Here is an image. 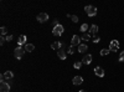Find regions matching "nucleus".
Instances as JSON below:
<instances>
[{"mask_svg": "<svg viewBox=\"0 0 124 92\" xmlns=\"http://www.w3.org/2000/svg\"><path fill=\"white\" fill-rule=\"evenodd\" d=\"M47 20H48V15L46 13H40L37 15V21H39V23H45Z\"/></svg>", "mask_w": 124, "mask_h": 92, "instance_id": "5", "label": "nucleus"}, {"mask_svg": "<svg viewBox=\"0 0 124 92\" xmlns=\"http://www.w3.org/2000/svg\"><path fill=\"white\" fill-rule=\"evenodd\" d=\"M87 50H88L87 44H81V45L78 46V51H79V52H86Z\"/></svg>", "mask_w": 124, "mask_h": 92, "instance_id": "14", "label": "nucleus"}, {"mask_svg": "<svg viewBox=\"0 0 124 92\" xmlns=\"http://www.w3.org/2000/svg\"><path fill=\"white\" fill-rule=\"evenodd\" d=\"M72 82H73V85H82L83 83V78L81 77V76H74L73 77V80H72Z\"/></svg>", "mask_w": 124, "mask_h": 92, "instance_id": "10", "label": "nucleus"}, {"mask_svg": "<svg viewBox=\"0 0 124 92\" xmlns=\"http://www.w3.org/2000/svg\"><path fill=\"white\" fill-rule=\"evenodd\" d=\"M26 45V36L25 35H21L20 37H19V40H18V45L19 46H21V45Z\"/></svg>", "mask_w": 124, "mask_h": 92, "instance_id": "12", "label": "nucleus"}, {"mask_svg": "<svg viewBox=\"0 0 124 92\" xmlns=\"http://www.w3.org/2000/svg\"><path fill=\"white\" fill-rule=\"evenodd\" d=\"M0 31H1V36L6 35V32H8V28H6V26H1V29H0Z\"/></svg>", "mask_w": 124, "mask_h": 92, "instance_id": "23", "label": "nucleus"}, {"mask_svg": "<svg viewBox=\"0 0 124 92\" xmlns=\"http://www.w3.org/2000/svg\"><path fill=\"white\" fill-rule=\"evenodd\" d=\"M84 10H86V13H87V15L88 16H94V15H97V8H94V6H92V5H87V6L84 8Z\"/></svg>", "mask_w": 124, "mask_h": 92, "instance_id": "2", "label": "nucleus"}, {"mask_svg": "<svg viewBox=\"0 0 124 92\" xmlns=\"http://www.w3.org/2000/svg\"><path fill=\"white\" fill-rule=\"evenodd\" d=\"M81 39H82V40H84V41H88V40L91 39V35L86 32V34H83V35H82V37H81Z\"/></svg>", "mask_w": 124, "mask_h": 92, "instance_id": "22", "label": "nucleus"}, {"mask_svg": "<svg viewBox=\"0 0 124 92\" xmlns=\"http://www.w3.org/2000/svg\"><path fill=\"white\" fill-rule=\"evenodd\" d=\"M89 31H91V34H92V35H96L97 32H98V26H97V25H92L89 28Z\"/></svg>", "mask_w": 124, "mask_h": 92, "instance_id": "15", "label": "nucleus"}, {"mask_svg": "<svg viewBox=\"0 0 124 92\" xmlns=\"http://www.w3.org/2000/svg\"><path fill=\"white\" fill-rule=\"evenodd\" d=\"M24 48H25V51H28V52H31V51H32V50H34V48H35V46L32 45V44H26Z\"/></svg>", "mask_w": 124, "mask_h": 92, "instance_id": "16", "label": "nucleus"}, {"mask_svg": "<svg viewBox=\"0 0 124 92\" xmlns=\"http://www.w3.org/2000/svg\"><path fill=\"white\" fill-rule=\"evenodd\" d=\"M79 92H86V91H84V90H81V91H79Z\"/></svg>", "mask_w": 124, "mask_h": 92, "instance_id": "30", "label": "nucleus"}, {"mask_svg": "<svg viewBox=\"0 0 124 92\" xmlns=\"http://www.w3.org/2000/svg\"><path fill=\"white\" fill-rule=\"evenodd\" d=\"M57 25H60V20H58V19H55V20H53V28H55V26H57Z\"/></svg>", "mask_w": 124, "mask_h": 92, "instance_id": "26", "label": "nucleus"}, {"mask_svg": "<svg viewBox=\"0 0 124 92\" xmlns=\"http://www.w3.org/2000/svg\"><path fill=\"white\" fill-rule=\"evenodd\" d=\"M118 48H119V42H118L117 40H112V41H110V44H109V50H110V51L117 52Z\"/></svg>", "mask_w": 124, "mask_h": 92, "instance_id": "4", "label": "nucleus"}, {"mask_svg": "<svg viewBox=\"0 0 124 92\" xmlns=\"http://www.w3.org/2000/svg\"><path fill=\"white\" fill-rule=\"evenodd\" d=\"M68 53H69V55H73V53H74V46H69V48H68Z\"/></svg>", "mask_w": 124, "mask_h": 92, "instance_id": "24", "label": "nucleus"}, {"mask_svg": "<svg viewBox=\"0 0 124 92\" xmlns=\"http://www.w3.org/2000/svg\"><path fill=\"white\" fill-rule=\"evenodd\" d=\"M51 47L53 48V50H61L62 48V42H58V41H56V42H52L51 44Z\"/></svg>", "mask_w": 124, "mask_h": 92, "instance_id": "11", "label": "nucleus"}, {"mask_svg": "<svg viewBox=\"0 0 124 92\" xmlns=\"http://www.w3.org/2000/svg\"><path fill=\"white\" fill-rule=\"evenodd\" d=\"M88 29H89V26H88L87 24H82V25H81V31H82L83 34H86Z\"/></svg>", "mask_w": 124, "mask_h": 92, "instance_id": "19", "label": "nucleus"}, {"mask_svg": "<svg viewBox=\"0 0 124 92\" xmlns=\"http://www.w3.org/2000/svg\"><path fill=\"white\" fill-rule=\"evenodd\" d=\"M5 39H6V41H11V40H13V35H8Z\"/></svg>", "mask_w": 124, "mask_h": 92, "instance_id": "28", "label": "nucleus"}, {"mask_svg": "<svg viewBox=\"0 0 124 92\" xmlns=\"http://www.w3.org/2000/svg\"><path fill=\"white\" fill-rule=\"evenodd\" d=\"M5 41H6V39H5L4 36L0 37V44H1V45H4V44H5Z\"/></svg>", "mask_w": 124, "mask_h": 92, "instance_id": "27", "label": "nucleus"}, {"mask_svg": "<svg viewBox=\"0 0 124 92\" xmlns=\"http://www.w3.org/2000/svg\"><path fill=\"white\" fill-rule=\"evenodd\" d=\"M79 42H81V37L78 36V35H73V37H72V41H71V45L72 46H76V45H81L79 44Z\"/></svg>", "mask_w": 124, "mask_h": 92, "instance_id": "7", "label": "nucleus"}, {"mask_svg": "<svg viewBox=\"0 0 124 92\" xmlns=\"http://www.w3.org/2000/svg\"><path fill=\"white\" fill-rule=\"evenodd\" d=\"M119 61H120V62H124V51L120 52V55H119Z\"/></svg>", "mask_w": 124, "mask_h": 92, "instance_id": "25", "label": "nucleus"}, {"mask_svg": "<svg viewBox=\"0 0 124 92\" xmlns=\"http://www.w3.org/2000/svg\"><path fill=\"white\" fill-rule=\"evenodd\" d=\"M57 55H58V57L61 58V60H66V52H64V50H58L57 51Z\"/></svg>", "mask_w": 124, "mask_h": 92, "instance_id": "13", "label": "nucleus"}, {"mask_svg": "<svg viewBox=\"0 0 124 92\" xmlns=\"http://www.w3.org/2000/svg\"><path fill=\"white\" fill-rule=\"evenodd\" d=\"M63 26L60 24V25H57V26H55L53 28V30H52V34L55 35V36H61L62 34H63Z\"/></svg>", "mask_w": 124, "mask_h": 92, "instance_id": "3", "label": "nucleus"}, {"mask_svg": "<svg viewBox=\"0 0 124 92\" xmlns=\"http://www.w3.org/2000/svg\"><path fill=\"white\" fill-rule=\"evenodd\" d=\"M109 52H110L109 48H108V50H107V48H103V50H101V55H102V56H107Z\"/></svg>", "mask_w": 124, "mask_h": 92, "instance_id": "21", "label": "nucleus"}, {"mask_svg": "<svg viewBox=\"0 0 124 92\" xmlns=\"http://www.w3.org/2000/svg\"><path fill=\"white\" fill-rule=\"evenodd\" d=\"M67 18H69L73 23H78V18H77V15H71V14H67Z\"/></svg>", "mask_w": 124, "mask_h": 92, "instance_id": "18", "label": "nucleus"}, {"mask_svg": "<svg viewBox=\"0 0 124 92\" xmlns=\"http://www.w3.org/2000/svg\"><path fill=\"white\" fill-rule=\"evenodd\" d=\"M94 73L97 75V76H99V77H103L104 76V70L102 67H99V66H97L94 68Z\"/></svg>", "mask_w": 124, "mask_h": 92, "instance_id": "9", "label": "nucleus"}, {"mask_svg": "<svg viewBox=\"0 0 124 92\" xmlns=\"http://www.w3.org/2000/svg\"><path fill=\"white\" fill-rule=\"evenodd\" d=\"M4 76H5V80H11L14 77V73L11 71H6V72L4 73Z\"/></svg>", "mask_w": 124, "mask_h": 92, "instance_id": "17", "label": "nucleus"}, {"mask_svg": "<svg viewBox=\"0 0 124 92\" xmlns=\"http://www.w3.org/2000/svg\"><path fill=\"white\" fill-rule=\"evenodd\" d=\"M82 65H83L82 61H77V62H74V63H73V67H74V68H77V70H79Z\"/></svg>", "mask_w": 124, "mask_h": 92, "instance_id": "20", "label": "nucleus"}, {"mask_svg": "<svg viewBox=\"0 0 124 92\" xmlns=\"http://www.w3.org/2000/svg\"><path fill=\"white\" fill-rule=\"evenodd\" d=\"M91 62H92V55L87 53L86 56H83V58H82V63H84V65H89Z\"/></svg>", "mask_w": 124, "mask_h": 92, "instance_id": "8", "label": "nucleus"}, {"mask_svg": "<svg viewBox=\"0 0 124 92\" xmlns=\"http://www.w3.org/2000/svg\"><path fill=\"white\" fill-rule=\"evenodd\" d=\"M99 41H101V39H99V37H96V39L93 40V42H94V44H98Z\"/></svg>", "mask_w": 124, "mask_h": 92, "instance_id": "29", "label": "nucleus"}, {"mask_svg": "<svg viewBox=\"0 0 124 92\" xmlns=\"http://www.w3.org/2000/svg\"><path fill=\"white\" fill-rule=\"evenodd\" d=\"M24 53H25V48H23L21 46H16L15 51H14V55H15V57L18 58V60H20V58H23Z\"/></svg>", "mask_w": 124, "mask_h": 92, "instance_id": "1", "label": "nucleus"}, {"mask_svg": "<svg viewBox=\"0 0 124 92\" xmlns=\"http://www.w3.org/2000/svg\"><path fill=\"white\" fill-rule=\"evenodd\" d=\"M10 91V85L5 81V82H1L0 85V92H9Z\"/></svg>", "mask_w": 124, "mask_h": 92, "instance_id": "6", "label": "nucleus"}]
</instances>
